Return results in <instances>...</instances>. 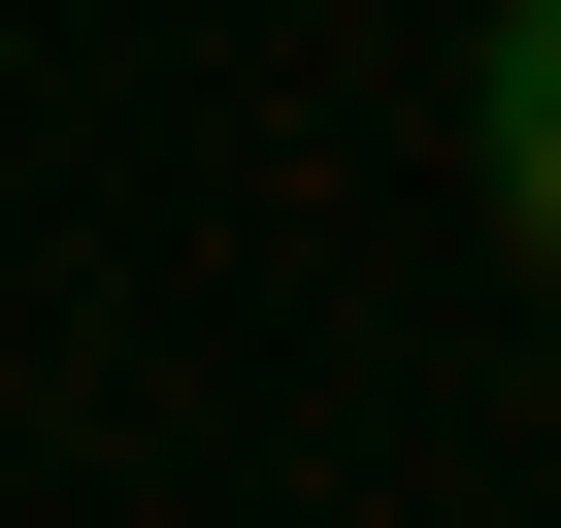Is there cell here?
Wrapping results in <instances>:
<instances>
[{
    "instance_id": "cell-1",
    "label": "cell",
    "mask_w": 561,
    "mask_h": 528,
    "mask_svg": "<svg viewBox=\"0 0 561 528\" xmlns=\"http://www.w3.org/2000/svg\"><path fill=\"white\" fill-rule=\"evenodd\" d=\"M462 198L561 264V0H495V34H462Z\"/></svg>"
}]
</instances>
